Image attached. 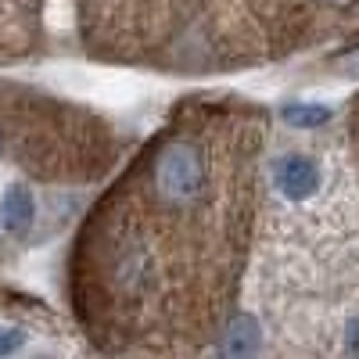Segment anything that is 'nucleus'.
<instances>
[{
	"mask_svg": "<svg viewBox=\"0 0 359 359\" xmlns=\"http://www.w3.org/2000/svg\"><path fill=\"white\" fill-rule=\"evenodd\" d=\"M269 176H273L277 194L287 198V201H309L327 184L323 162L316 155H306V151H284V155H277L273 165H269Z\"/></svg>",
	"mask_w": 359,
	"mask_h": 359,
	"instance_id": "1",
	"label": "nucleus"
},
{
	"mask_svg": "<svg viewBox=\"0 0 359 359\" xmlns=\"http://www.w3.org/2000/svg\"><path fill=\"white\" fill-rule=\"evenodd\" d=\"M33 18V0H0V57L25 50V25Z\"/></svg>",
	"mask_w": 359,
	"mask_h": 359,
	"instance_id": "2",
	"label": "nucleus"
},
{
	"mask_svg": "<svg viewBox=\"0 0 359 359\" xmlns=\"http://www.w3.org/2000/svg\"><path fill=\"white\" fill-rule=\"evenodd\" d=\"M33 216H36V205H33V191L15 184L4 191V198H0V226H4L8 233L22 237L29 226H33Z\"/></svg>",
	"mask_w": 359,
	"mask_h": 359,
	"instance_id": "3",
	"label": "nucleus"
},
{
	"mask_svg": "<svg viewBox=\"0 0 359 359\" xmlns=\"http://www.w3.org/2000/svg\"><path fill=\"white\" fill-rule=\"evenodd\" d=\"M284 118L294 130H316L323 123H331V108H323V104H287Z\"/></svg>",
	"mask_w": 359,
	"mask_h": 359,
	"instance_id": "4",
	"label": "nucleus"
},
{
	"mask_svg": "<svg viewBox=\"0 0 359 359\" xmlns=\"http://www.w3.org/2000/svg\"><path fill=\"white\" fill-rule=\"evenodd\" d=\"M18 345H22V334H18V331H11V327H0V355L15 352Z\"/></svg>",
	"mask_w": 359,
	"mask_h": 359,
	"instance_id": "5",
	"label": "nucleus"
}]
</instances>
